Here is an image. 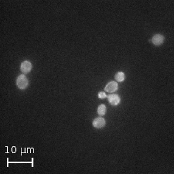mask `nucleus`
Masks as SVG:
<instances>
[{"label":"nucleus","mask_w":174,"mask_h":174,"mask_svg":"<svg viewBox=\"0 0 174 174\" xmlns=\"http://www.w3.org/2000/svg\"><path fill=\"white\" fill-rule=\"evenodd\" d=\"M105 125V121L102 117L96 118L93 121V126L96 128H102Z\"/></svg>","instance_id":"obj_6"},{"label":"nucleus","mask_w":174,"mask_h":174,"mask_svg":"<svg viewBox=\"0 0 174 174\" xmlns=\"http://www.w3.org/2000/svg\"><path fill=\"white\" fill-rule=\"evenodd\" d=\"M106 110H107L106 106L105 105H101L98 107V114L101 116L105 115L106 113Z\"/></svg>","instance_id":"obj_8"},{"label":"nucleus","mask_w":174,"mask_h":174,"mask_svg":"<svg viewBox=\"0 0 174 174\" xmlns=\"http://www.w3.org/2000/svg\"><path fill=\"white\" fill-rule=\"evenodd\" d=\"M108 102L111 105H117L120 103V98L118 95H110L108 96Z\"/></svg>","instance_id":"obj_5"},{"label":"nucleus","mask_w":174,"mask_h":174,"mask_svg":"<svg viewBox=\"0 0 174 174\" xmlns=\"http://www.w3.org/2000/svg\"><path fill=\"white\" fill-rule=\"evenodd\" d=\"M114 78H115L116 81H118V82H122V81L125 79V75L124 73L118 72L116 73Z\"/></svg>","instance_id":"obj_7"},{"label":"nucleus","mask_w":174,"mask_h":174,"mask_svg":"<svg viewBox=\"0 0 174 174\" xmlns=\"http://www.w3.org/2000/svg\"><path fill=\"white\" fill-rule=\"evenodd\" d=\"M118 84L115 81H111L109 82L105 88V91L106 92H108V93H114V92H116L118 90Z\"/></svg>","instance_id":"obj_3"},{"label":"nucleus","mask_w":174,"mask_h":174,"mask_svg":"<svg viewBox=\"0 0 174 174\" xmlns=\"http://www.w3.org/2000/svg\"><path fill=\"white\" fill-rule=\"evenodd\" d=\"M29 82L27 77L25 75L22 74V75H19L16 79V85H17L18 88L19 89H26V88L28 87Z\"/></svg>","instance_id":"obj_1"},{"label":"nucleus","mask_w":174,"mask_h":174,"mask_svg":"<svg viewBox=\"0 0 174 174\" xmlns=\"http://www.w3.org/2000/svg\"><path fill=\"white\" fill-rule=\"evenodd\" d=\"M106 97H107V95H106V94L104 92H99V93H98V98H101V99L105 98Z\"/></svg>","instance_id":"obj_9"},{"label":"nucleus","mask_w":174,"mask_h":174,"mask_svg":"<svg viewBox=\"0 0 174 174\" xmlns=\"http://www.w3.org/2000/svg\"><path fill=\"white\" fill-rule=\"evenodd\" d=\"M164 41V37L161 34H156L155 36H153V38H152V42L154 45L156 46H160L161 44H163Z\"/></svg>","instance_id":"obj_4"},{"label":"nucleus","mask_w":174,"mask_h":174,"mask_svg":"<svg viewBox=\"0 0 174 174\" xmlns=\"http://www.w3.org/2000/svg\"><path fill=\"white\" fill-rule=\"evenodd\" d=\"M32 63H30L28 60H26V61H23L21 63V66H20V70L21 72L24 74H27L31 71L32 70Z\"/></svg>","instance_id":"obj_2"}]
</instances>
